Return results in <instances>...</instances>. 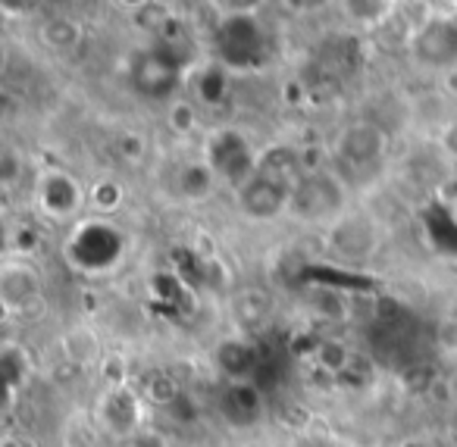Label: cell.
<instances>
[{
  "mask_svg": "<svg viewBox=\"0 0 457 447\" xmlns=\"http://www.w3.org/2000/svg\"><path fill=\"white\" fill-rule=\"evenodd\" d=\"M126 253V235L107 219H88L72 228L66 241V260L79 272H107Z\"/></svg>",
  "mask_w": 457,
  "mask_h": 447,
  "instance_id": "obj_1",
  "label": "cell"
},
{
  "mask_svg": "<svg viewBox=\"0 0 457 447\" xmlns=\"http://www.w3.org/2000/svg\"><path fill=\"white\" fill-rule=\"evenodd\" d=\"M213 45L220 63L228 70H254L267 57V35L254 16H222Z\"/></svg>",
  "mask_w": 457,
  "mask_h": 447,
  "instance_id": "obj_2",
  "label": "cell"
},
{
  "mask_svg": "<svg viewBox=\"0 0 457 447\" xmlns=\"http://www.w3.org/2000/svg\"><path fill=\"white\" fill-rule=\"evenodd\" d=\"M182 41H157V47L147 54H141L132 63V85L138 95L154 97V101H163L172 91L179 88V76H182L185 57H179V47Z\"/></svg>",
  "mask_w": 457,
  "mask_h": 447,
  "instance_id": "obj_3",
  "label": "cell"
},
{
  "mask_svg": "<svg viewBox=\"0 0 457 447\" xmlns=\"http://www.w3.org/2000/svg\"><path fill=\"white\" fill-rule=\"evenodd\" d=\"M345 207V185L338 176L326 170H311L292 191L288 213L304 222H326L336 219Z\"/></svg>",
  "mask_w": 457,
  "mask_h": 447,
  "instance_id": "obj_4",
  "label": "cell"
},
{
  "mask_svg": "<svg viewBox=\"0 0 457 447\" xmlns=\"http://www.w3.org/2000/svg\"><path fill=\"white\" fill-rule=\"evenodd\" d=\"M204 160H207L210 170L216 172V178H226L236 191L242 188L248 178H254L257 163H261V160L254 157V151H251L248 138H245L242 132H236V128L216 132L213 138L207 141V157Z\"/></svg>",
  "mask_w": 457,
  "mask_h": 447,
  "instance_id": "obj_5",
  "label": "cell"
},
{
  "mask_svg": "<svg viewBox=\"0 0 457 447\" xmlns=\"http://www.w3.org/2000/svg\"><path fill=\"white\" fill-rule=\"evenodd\" d=\"M95 419L101 435H110V438L129 441L135 432H141V401L132 388L126 385H116V388H107L97 401Z\"/></svg>",
  "mask_w": 457,
  "mask_h": 447,
  "instance_id": "obj_6",
  "label": "cell"
},
{
  "mask_svg": "<svg viewBox=\"0 0 457 447\" xmlns=\"http://www.w3.org/2000/svg\"><path fill=\"white\" fill-rule=\"evenodd\" d=\"M292 185L279 182V178L267 176V172H254V178H248L238 188V207L251 219L267 222L286 213L288 203H292Z\"/></svg>",
  "mask_w": 457,
  "mask_h": 447,
  "instance_id": "obj_7",
  "label": "cell"
},
{
  "mask_svg": "<svg viewBox=\"0 0 457 447\" xmlns=\"http://www.w3.org/2000/svg\"><path fill=\"white\" fill-rule=\"evenodd\" d=\"M413 57L432 70H454L457 66V22L429 20L413 35Z\"/></svg>",
  "mask_w": 457,
  "mask_h": 447,
  "instance_id": "obj_8",
  "label": "cell"
},
{
  "mask_svg": "<svg viewBox=\"0 0 457 447\" xmlns=\"http://www.w3.org/2000/svg\"><path fill=\"white\" fill-rule=\"evenodd\" d=\"M336 153L338 163L351 166V170H367V166L379 163L386 153V132L376 122H354L338 135Z\"/></svg>",
  "mask_w": 457,
  "mask_h": 447,
  "instance_id": "obj_9",
  "label": "cell"
},
{
  "mask_svg": "<svg viewBox=\"0 0 457 447\" xmlns=\"http://www.w3.org/2000/svg\"><path fill=\"white\" fill-rule=\"evenodd\" d=\"M220 416L226 419V426L232 428H251L263 419V391L254 382H226V388L220 391Z\"/></svg>",
  "mask_w": 457,
  "mask_h": 447,
  "instance_id": "obj_10",
  "label": "cell"
},
{
  "mask_svg": "<svg viewBox=\"0 0 457 447\" xmlns=\"http://www.w3.org/2000/svg\"><path fill=\"white\" fill-rule=\"evenodd\" d=\"M82 185L63 170H51L38 182V203L51 219H72L82 210Z\"/></svg>",
  "mask_w": 457,
  "mask_h": 447,
  "instance_id": "obj_11",
  "label": "cell"
},
{
  "mask_svg": "<svg viewBox=\"0 0 457 447\" xmlns=\"http://www.w3.org/2000/svg\"><path fill=\"white\" fill-rule=\"evenodd\" d=\"M329 244L345 260H367L379 247V232L367 216H348L332 226Z\"/></svg>",
  "mask_w": 457,
  "mask_h": 447,
  "instance_id": "obj_12",
  "label": "cell"
},
{
  "mask_svg": "<svg viewBox=\"0 0 457 447\" xmlns=\"http://www.w3.org/2000/svg\"><path fill=\"white\" fill-rule=\"evenodd\" d=\"M41 278L32 266L26 263H7L0 272V297L7 303V310H22L38 297Z\"/></svg>",
  "mask_w": 457,
  "mask_h": 447,
  "instance_id": "obj_13",
  "label": "cell"
},
{
  "mask_svg": "<svg viewBox=\"0 0 457 447\" xmlns=\"http://www.w3.org/2000/svg\"><path fill=\"white\" fill-rule=\"evenodd\" d=\"M213 360H216V366H220V372L228 378V382H248L251 369H254V363H257L254 344H251V341H245V338L220 341Z\"/></svg>",
  "mask_w": 457,
  "mask_h": 447,
  "instance_id": "obj_14",
  "label": "cell"
},
{
  "mask_svg": "<svg viewBox=\"0 0 457 447\" xmlns=\"http://www.w3.org/2000/svg\"><path fill=\"white\" fill-rule=\"evenodd\" d=\"M213 185H216V172L210 170L207 160H201V163L179 166L172 188H176V195L182 197V201H204V197L213 191Z\"/></svg>",
  "mask_w": 457,
  "mask_h": 447,
  "instance_id": "obj_15",
  "label": "cell"
},
{
  "mask_svg": "<svg viewBox=\"0 0 457 447\" xmlns=\"http://www.w3.org/2000/svg\"><path fill=\"white\" fill-rule=\"evenodd\" d=\"M0 376L7 385V403H13V397L20 394L22 385H29V353L20 344L7 341L0 347Z\"/></svg>",
  "mask_w": 457,
  "mask_h": 447,
  "instance_id": "obj_16",
  "label": "cell"
},
{
  "mask_svg": "<svg viewBox=\"0 0 457 447\" xmlns=\"http://www.w3.org/2000/svg\"><path fill=\"white\" fill-rule=\"evenodd\" d=\"M41 38H45V45L54 47V51H72V47H79V41H82V29L72 20H51L41 29Z\"/></svg>",
  "mask_w": 457,
  "mask_h": 447,
  "instance_id": "obj_17",
  "label": "cell"
},
{
  "mask_svg": "<svg viewBox=\"0 0 457 447\" xmlns=\"http://www.w3.org/2000/svg\"><path fill=\"white\" fill-rule=\"evenodd\" d=\"M197 91H201V97L207 103H216L222 95H226V72H222L220 66L204 70L201 79H197Z\"/></svg>",
  "mask_w": 457,
  "mask_h": 447,
  "instance_id": "obj_18",
  "label": "cell"
},
{
  "mask_svg": "<svg viewBox=\"0 0 457 447\" xmlns=\"http://www.w3.org/2000/svg\"><path fill=\"white\" fill-rule=\"evenodd\" d=\"M320 363H323L326 369H332V372L345 369V366L351 363L348 347H345L342 341H336V338H326L323 344H320Z\"/></svg>",
  "mask_w": 457,
  "mask_h": 447,
  "instance_id": "obj_19",
  "label": "cell"
},
{
  "mask_svg": "<svg viewBox=\"0 0 457 447\" xmlns=\"http://www.w3.org/2000/svg\"><path fill=\"white\" fill-rule=\"evenodd\" d=\"M345 7L354 20L361 22H379L388 10V0H345Z\"/></svg>",
  "mask_w": 457,
  "mask_h": 447,
  "instance_id": "obj_20",
  "label": "cell"
},
{
  "mask_svg": "<svg viewBox=\"0 0 457 447\" xmlns=\"http://www.w3.org/2000/svg\"><path fill=\"white\" fill-rule=\"evenodd\" d=\"M91 203H95L97 210H104V213H110V210H116L122 203V188L116 182L95 185V191H91Z\"/></svg>",
  "mask_w": 457,
  "mask_h": 447,
  "instance_id": "obj_21",
  "label": "cell"
},
{
  "mask_svg": "<svg viewBox=\"0 0 457 447\" xmlns=\"http://www.w3.org/2000/svg\"><path fill=\"white\" fill-rule=\"evenodd\" d=\"M170 126L176 128V132H188V128H195V107H191V103H185V101L172 103Z\"/></svg>",
  "mask_w": 457,
  "mask_h": 447,
  "instance_id": "obj_22",
  "label": "cell"
},
{
  "mask_svg": "<svg viewBox=\"0 0 457 447\" xmlns=\"http://www.w3.org/2000/svg\"><path fill=\"white\" fill-rule=\"evenodd\" d=\"M122 447H170V444H166V438L160 432L141 428V432H135L129 441H122Z\"/></svg>",
  "mask_w": 457,
  "mask_h": 447,
  "instance_id": "obj_23",
  "label": "cell"
},
{
  "mask_svg": "<svg viewBox=\"0 0 457 447\" xmlns=\"http://www.w3.org/2000/svg\"><path fill=\"white\" fill-rule=\"evenodd\" d=\"M436 341L445 347V351L457 353V319H442V322H438Z\"/></svg>",
  "mask_w": 457,
  "mask_h": 447,
  "instance_id": "obj_24",
  "label": "cell"
},
{
  "mask_svg": "<svg viewBox=\"0 0 457 447\" xmlns=\"http://www.w3.org/2000/svg\"><path fill=\"white\" fill-rule=\"evenodd\" d=\"M263 0H220V7L226 10V16H254V10Z\"/></svg>",
  "mask_w": 457,
  "mask_h": 447,
  "instance_id": "obj_25",
  "label": "cell"
},
{
  "mask_svg": "<svg viewBox=\"0 0 457 447\" xmlns=\"http://www.w3.org/2000/svg\"><path fill=\"white\" fill-rule=\"evenodd\" d=\"M0 4H4L7 13H29V10L38 7L41 0H0Z\"/></svg>",
  "mask_w": 457,
  "mask_h": 447,
  "instance_id": "obj_26",
  "label": "cell"
},
{
  "mask_svg": "<svg viewBox=\"0 0 457 447\" xmlns=\"http://www.w3.org/2000/svg\"><path fill=\"white\" fill-rule=\"evenodd\" d=\"M288 7L295 10V13H311V10H320L326 4V0H286Z\"/></svg>",
  "mask_w": 457,
  "mask_h": 447,
  "instance_id": "obj_27",
  "label": "cell"
},
{
  "mask_svg": "<svg viewBox=\"0 0 457 447\" xmlns=\"http://www.w3.org/2000/svg\"><path fill=\"white\" fill-rule=\"evenodd\" d=\"M445 147H448L451 157H457V122L445 132Z\"/></svg>",
  "mask_w": 457,
  "mask_h": 447,
  "instance_id": "obj_28",
  "label": "cell"
},
{
  "mask_svg": "<svg viewBox=\"0 0 457 447\" xmlns=\"http://www.w3.org/2000/svg\"><path fill=\"white\" fill-rule=\"evenodd\" d=\"M120 4H126V7H132V10H145L147 4H154V0H120Z\"/></svg>",
  "mask_w": 457,
  "mask_h": 447,
  "instance_id": "obj_29",
  "label": "cell"
},
{
  "mask_svg": "<svg viewBox=\"0 0 457 447\" xmlns=\"http://www.w3.org/2000/svg\"><path fill=\"white\" fill-rule=\"evenodd\" d=\"M448 88L457 95V66H454V70H448Z\"/></svg>",
  "mask_w": 457,
  "mask_h": 447,
  "instance_id": "obj_30",
  "label": "cell"
},
{
  "mask_svg": "<svg viewBox=\"0 0 457 447\" xmlns=\"http://www.w3.org/2000/svg\"><path fill=\"white\" fill-rule=\"evenodd\" d=\"M0 447H22V444L13 438V435H7V438H4V444H0Z\"/></svg>",
  "mask_w": 457,
  "mask_h": 447,
  "instance_id": "obj_31",
  "label": "cell"
},
{
  "mask_svg": "<svg viewBox=\"0 0 457 447\" xmlns=\"http://www.w3.org/2000/svg\"><path fill=\"white\" fill-rule=\"evenodd\" d=\"M54 4H70V0H54Z\"/></svg>",
  "mask_w": 457,
  "mask_h": 447,
  "instance_id": "obj_32",
  "label": "cell"
}]
</instances>
